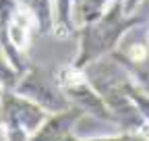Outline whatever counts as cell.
Wrapping results in <instances>:
<instances>
[{
	"label": "cell",
	"mask_w": 149,
	"mask_h": 141,
	"mask_svg": "<svg viewBox=\"0 0 149 141\" xmlns=\"http://www.w3.org/2000/svg\"><path fill=\"white\" fill-rule=\"evenodd\" d=\"M141 23H143V15L139 10L126 15L122 8V0L110 2L100 17L77 27L74 38H77L79 46L70 64L79 68H89L97 60L108 58L122 44L124 35Z\"/></svg>",
	"instance_id": "6da1fadb"
},
{
	"label": "cell",
	"mask_w": 149,
	"mask_h": 141,
	"mask_svg": "<svg viewBox=\"0 0 149 141\" xmlns=\"http://www.w3.org/2000/svg\"><path fill=\"white\" fill-rule=\"evenodd\" d=\"M35 31V17L23 2L0 0V54L19 75L31 64L27 52Z\"/></svg>",
	"instance_id": "7a4b0ae2"
},
{
	"label": "cell",
	"mask_w": 149,
	"mask_h": 141,
	"mask_svg": "<svg viewBox=\"0 0 149 141\" xmlns=\"http://www.w3.org/2000/svg\"><path fill=\"white\" fill-rule=\"evenodd\" d=\"M54 75H56V81H58L60 89H62V94H64V98L70 106L79 108L87 116H93L97 120L114 125V116H112V112L108 108L104 96L100 94V89L89 79L87 68L64 64Z\"/></svg>",
	"instance_id": "3957f363"
},
{
	"label": "cell",
	"mask_w": 149,
	"mask_h": 141,
	"mask_svg": "<svg viewBox=\"0 0 149 141\" xmlns=\"http://www.w3.org/2000/svg\"><path fill=\"white\" fill-rule=\"evenodd\" d=\"M46 112L37 104L17 91L0 94V141H29L46 120Z\"/></svg>",
	"instance_id": "277c9868"
},
{
	"label": "cell",
	"mask_w": 149,
	"mask_h": 141,
	"mask_svg": "<svg viewBox=\"0 0 149 141\" xmlns=\"http://www.w3.org/2000/svg\"><path fill=\"white\" fill-rule=\"evenodd\" d=\"M13 91L27 98L33 104H37L46 114L62 112L70 106L60 89L58 81H56V75L52 70H48L46 66L35 64V62H31L19 75V81H17Z\"/></svg>",
	"instance_id": "5b68a950"
},
{
	"label": "cell",
	"mask_w": 149,
	"mask_h": 141,
	"mask_svg": "<svg viewBox=\"0 0 149 141\" xmlns=\"http://www.w3.org/2000/svg\"><path fill=\"white\" fill-rule=\"evenodd\" d=\"M108 60L128 81H133L137 87L149 94V46L145 38L139 42H130L126 46H118L108 56Z\"/></svg>",
	"instance_id": "8992f818"
},
{
	"label": "cell",
	"mask_w": 149,
	"mask_h": 141,
	"mask_svg": "<svg viewBox=\"0 0 149 141\" xmlns=\"http://www.w3.org/2000/svg\"><path fill=\"white\" fill-rule=\"evenodd\" d=\"M83 116L85 114L74 106H68L62 112L48 114L29 141H64L70 133H74V127L81 122Z\"/></svg>",
	"instance_id": "52a82bcc"
},
{
	"label": "cell",
	"mask_w": 149,
	"mask_h": 141,
	"mask_svg": "<svg viewBox=\"0 0 149 141\" xmlns=\"http://www.w3.org/2000/svg\"><path fill=\"white\" fill-rule=\"evenodd\" d=\"M77 25L72 21V0H52V35L58 40L72 38Z\"/></svg>",
	"instance_id": "ba28073f"
},
{
	"label": "cell",
	"mask_w": 149,
	"mask_h": 141,
	"mask_svg": "<svg viewBox=\"0 0 149 141\" xmlns=\"http://www.w3.org/2000/svg\"><path fill=\"white\" fill-rule=\"evenodd\" d=\"M108 0H72V21L77 27L93 21L108 8Z\"/></svg>",
	"instance_id": "9c48e42d"
},
{
	"label": "cell",
	"mask_w": 149,
	"mask_h": 141,
	"mask_svg": "<svg viewBox=\"0 0 149 141\" xmlns=\"http://www.w3.org/2000/svg\"><path fill=\"white\" fill-rule=\"evenodd\" d=\"M19 2H23L33 13L40 35L52 31V0H19Z\"/></svg>",
	"instance_id": "30bf717a"
},
{
	"label": "cell",
	"mask_w": 149,
	"mask_h": 141,
	"mask_svg": "<svg viewBox=\"0 0 149 141\" xmlns=\"http://www.w3.org/2000/svg\"><path fill=\"white\" fill-rule=\"evenodd\" d=\"M19 81V73L13 68V64L0 54V91H10Z\"/></svg>",
	"instance_id": "8fae6325"
},
{
	"label": "cell",
	"mask_w": 149,
	"mask_h": 141,
	"mask_svg": "<svg viewBox=\"0 0 149 141\" xmlns=\"http://www.w3.org/2000/svg\"><path fill=\"white\" fill-rule=\"evenodd\" d=\"M64 141H145V139H141L137 133L120 131L118 135H100V137H79V135L70 133Z\"/></svg>",
	"instance_id": "7c38bea8"
},
{
	"label": "cell",
	"mask_w": 149,
	"mask_h": 141,
	"mask_svg": "<svg viewBox=\"0 0 149 141\" xmlns=\"http://www.w3.org/2000/svg\"><path fill=\"white\" fill-rule=\"evenodd\" d=\"M141 4H143V0H122V8H124V13H126V15L137 13Z\"/></svg>",
	"instance_id": "4fadbf2b"
},
{
	"label": "cell",
	"mask_w": 149,
	"mask_h": 141,
	"mask_svg": "<svg viewBox=\"0 0 149 141\" xmlns=\"http://www.w3.org/2000/svg\"><path fill=\"white\" fill-rule=\"evenodd\" d=\"M135 133H137V135H139L141 139L149 141V120H143V122H141V127H139V129H137Z\"/></svg>",
	"instance_id": "5bb4252c"
},
{
	"label": "cell",
	"mask_w": 149,
	"mask_h": 141,
	"mask_svg": "<svg viewBox=\"0 0 149 141\" xmlns=\"http://www.w3.org/2000/svg\"><path fill=\"white\" fill-rule=\"evenodd\" d=\"M145 40H147V46H149V33H147V35H145Z\"/></svg>",
	"instance_id": "9a60e30c"
},
{
	"label": "cell",
	"mask_w": 149,
	"mask_h": 141,
	"mask_svg": "<svg viewBox=\"0 0 149 141\" xmlns=\"http://www.w3.org/2000/svg\"><path fill=\"white\" fill-rule=\"evenodd\" d=\"M108 2H116V0H108Z\"/></svg>",
	"instance_id": "2e32d148"
},
{
	"label": "cell",
	"mask_w": 149,
	"mask_h": 141,
	"mask_svg": "<svg viewBox=\"0 0 149 141\" xmlns=\"http://www.w3.org/2000/svg\"><path fill=\"white\" fill-rule=\"evenodd\" d=\"M0 94H2V91H0Z\"/></svg>",
	"instance_id": "e0dca14e"
}]
</instances>
